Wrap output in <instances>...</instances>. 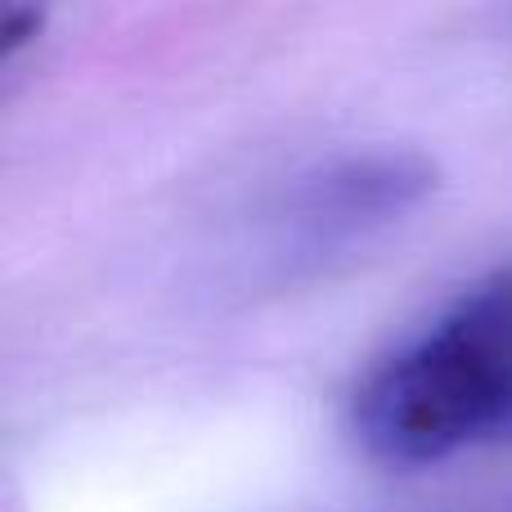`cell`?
Segmentation results:
<instances>
[{"label": "cell", "instance_id": "cell-1", "mask_svg": "<svg viewBox=\"0 0 512 512\" xmlns=\"http://www.w3.org/2000/svg\"><path fill=\"white\" fill-rule=\"evenodd\" d=\"M351 427L373 459L396 468L512 441V261L369 364Z\"/></svg>", "mask_w": 512, "mask_h": 512}, {"label": "cell", "instance_id": "cell-2", "mask_svg": "<svg viewBox=\"0 0 512 512\" xmlns=\"http://www.w3.org/2000/svg\"><path fill=\"white\" fill-rule=\"evenodd\" d=\"M436 162L409 144H369L301 171L270 212V256L288 274L351 256L436 194Z\"/></svg>", "mask_w": 512, "mask_h": 512}, {"label": "cell", "instance_id": "cell-3", "mask_svg": "<svg viewBox=\"0 0 512 512\" xmlns=\"http://www.w3.org/2000/svg\"><path fill=\"white\" fill-rule=\"evenodd\" d=\"M36 32H41V9H27V5H9L5 14H0V59H14L23 45L36 41Z\"/></svg>", "mask_w": 512, "mask_h": 512}]
</instances>
